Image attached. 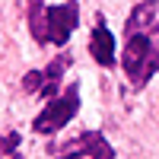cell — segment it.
Masks as SVG:
<instances>
[{
  "mask_svg": "<svg viewBox=\"0 0 159 159\" xmlns=\"http://www.w3.org/2000/svg\"><path fill=\"white\" fill-rule=\"evenodd\" d=\"M124 38H127V42H124V54H121V70L127 73L130 83H134V89H140L143 86V73H147L156 48H153V42H150L147 32L124 35Z\"/></svg>",
  "mask_w": 159,
  "mask_h": 159,
  "instance_id": "3957f363",
  "label": "cell"
},
{
  "mask_svg": "<svg viewBox=\"0 0 159 159\" xmlns=\"http://www.w3.org/2000/svg\"><path fill=\"white\" fill-rule=\"evenodd\" d=\"M48 153L54 159H115V147L105 140L102 130H86V134L67 140L64 147L48 143Z\"/></svg>",
  "mask_w": 159,
  "mask_h": 159,
  "instance_id": "7a4b0ae2",
  "label": "cell"
},
{
  "mask_svg": "<svg viewBox=\"0 0 159 159\" xmlns=\"http://www.w3.org/2000/svg\"><path fill=\"white\" fill-rule=\"evenodd\" d=\"M67 67H70V54H67V51H61V54L42 70V73H45V86H42V92H38L42 99H48V102L57 99V83H61V76L67 73Z\"/></svg>",
  "mask_w": 159,
  "mask_h": 159,
  "instance_id": "52a82bcc",
  "label": "cell"
},
{
  "mask_svg": "<svg viewBox=\"0 0 159 159\" xmlns=\"http://www.w3.org/2000/svg\"><path fill=\"white\" fill-rule=\"evenodd\" d=\"M76 25H80V3L76 0L48 7V38H51V45H67L70 32Z\"/></svg>",
  "mask_w": 159,
  "mask_h": 159,
  "instance_id": "277c9868",
  "label": "cell"
},
{
  "mask_svg": "<svg viewBox=\"0 0 159 159\" xmlns=\"http://www.w3.org/2000/svg\"><path fill=\"white\" fill-rule=\"evenodd\" d=\"M16 147H19V134H3L0 137V159H19L16 156Z\"/></svg>",
  "mask_w": 159,
  "mask_h": 159,
  "instance_id": "9c48e42d",
  "label": "cell"
},
{
  "mask_svg": "<svg viewBox=\"0 0 159 159\" xmlns=\"http://www.w3.org/2000/svg\"><path fill=\"white\" fill-rule=\"evenodd\" d=\"M156 0H140V3L130 10V16L124 22V35H137V32H156Z\"/></svg>",
  "mask_w": 159,
  "mask_h": 159,
  "instance_id": "8992f818",
  "label": "cell"
},
{
  "mask_svg": "<svg viewBox=\"0 0 159 159\" xmlns=\"http://www.w3.org/2000/svg\"><path fill=\"white\" fill-rule=\"evenodd\" d=\"M29 32L38 45H48V7L42 0H29Z\"/></svg>",
  "mask_w": 159,
  "mask_h": 159,
  "instance_id": "ba28073f",
  "label": "cell"
},
{
  "mask_svg": "<svg viewBox=\"0 0 159 159\" xmlns=\"http://www.w3.org/2000/svg\"><path fill=\"white\" fill-rule=\"evenodd\" d=\"M76 108H80V86L70 83L57 99H51L45 108L38 111V118L32 121L35 134L51 137V134H57V130H64V127L70 124V118H76Z\"/></svg>",
  "mask_w": 159,
  "mask_h": 159,
  "instance_id": "6da1fadb",
  "label": "cell"
},
{
  "mask_svg": "<svg viewBox=\"0 0 159 159\" xmlns=\"http://www.w3.org/2000/svg\"><path fill=\"white\" fill-rule=\"evenodd\" d=\"M89 54L96 57L99 67H111L115 64V38H111V32H108V25H105L102 16H99L96 29L89 35Z\"/></svg>",
  "mask_w": 159,
  "mask_h": 159,
  "instance_id": "5b68a950",
  "label": "cell"
},
{
  "mask_svg": "<svg viewBox=\"0 0 159 159\" xmlns=\"http://www.w3.org/2000/svg\"><path fill=\"white\" fill-rule=\"evenodd\" d=\"M42 86H45V73H42V70H29V73L22 76V89H25V92H35V96H38Z\"/></svg>",
  "mask_w": 159,
  "mask_h": 159,
  "instance_id": "30bf717a",
  "label": "cell"
}]
</instances>
